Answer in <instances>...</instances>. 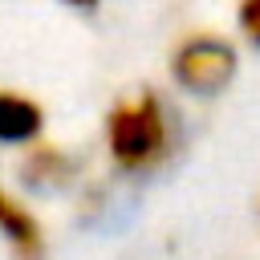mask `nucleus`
<instances>
[{
  "label": "nucleus",
  "mask_w": 260,
  "mask_h": 260,
  "mask_svg": "<svg viewBox=\"0 0 260 260\" xmlns=\"http://www.w3.org/2000/svg\"><path fill=\"white\" fill-rule=\"evenodd\" d=\"M106 150H110L114 167L126 175H146L171 158L175 126L154 89H142L106 114Z\"/></svg>",
  "instance_id": "1"
},
{
  "label": "nucleus",
  "mask_w": 260,
  "mask_h": 260,
  "mask_svg": "<svg viewBox=\"0 0 260 260\" xmlns=\"http://www.w3.org/2000/svg\"><path fill=\"white\" fill-rule=\"evenodd\" d=\"M45 134V110L20 89H0V142L4 146H37Z\"/></svg>",
  "instance_id": "3"
},
{
  "label": "nucleus",
  "mask_w": 260,
  "mask_h": 260,
  "mask_svg": "<svg viewBox=\"0 0 260 260\" xmlns=\"http://www.w3.org/2000/svg\"><path fill=\"white\" fill-rule=\"evenodd\" d=\"M8 203H12V199H8V195H4V191H0V215H4V211H8Z\"/></svg>",
  "instance_id": "8"
},
{
  "label": "nucleus",
  "mask_w": 260,
  "mask_h": 260,
  "mask_svg": "<svg viewBox=\"0 0 260 260\" xmlns=\"http://www.w3.org/2000/svg\"><path fill=\"white\" fill-rule=\"evenodd\" d=\"M236 45L215 37V32H191L175 45L171 53V77L179 89L195 98H215L232 85L236 77Z\"/></svg>",
  "instance_id": "2"
},
{
  "label": "nucleus",
  "mask_w": 260,
  "mask_h": 260,
  "mask_svg": "<svg viewBox=\"0 0 260 260\" xmlns=\"http://www.w3.org/2000/svg\"><path fill=\"white\" fill-rule=\"evenodd\" d=\"M236 20H240V32L260 45V0H240L236 4Z\"/></svg>",
  "instance_id": "6"
},
{
  "label": "nucleus",
  "mask_w": 260,
  "mask_h": 260,
  "mask_svg": "<svg viewBox=\"0 0 260 260\" xmlns=\"http://www.w3.org/2000/svg\"><path fill=\"white\" fill-rule=\"evenodd\" d=\"M0 232L8 240L12 260H45V232L24 203H16V199L8 203V211L0 215Z\"/></svg>",
  "instance_id": "4"
},
{
  "label": "nucleus",
  "mask_w": 260,
  "mask_h": 260,
  "mask_svg": "<svg viewBox=\"0 0 260 260\" xmlns=\"http://www.w3.org/2000/svg\"><path fill=\"white\" fill-rule=\"evenodd\" d=\"M73 175H77V162L53 142H37L24 158V183L28 187H69Z\"/></svg>",
  "instance_id": "5"
},
{
  "label": "nucleus",
  "mask_w": 260,
  "mask_h": 260,
  "mask_svg": "<svg viewBox=\"0 0 260 260\" xmlns=\"http://www.w3.org/2000/svg\"><path fill=\"white\" fill-rule=\"evenodd\" d=\"M65 4H73V8H98V0H65Z\"/></svg>",
  "instance_id": "7"
}]
</instances>
